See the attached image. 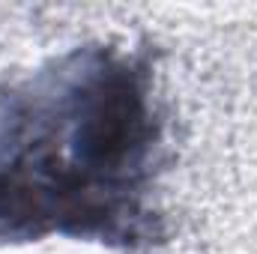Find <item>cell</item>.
I'll return each mask as SVG.
<instances>
[{
  "label": "cell",
  "mask_w": 257,
  "mask_h": 254,
  "mask_svg": "<svg viewBox=\"0 0 257 254\" xmlns=\"http://www.w3.org/2000/svg\"><path fill=\"white\" fill-rule=\"evenodd\" d=\"M165 105L147 51L87 42L0 78V245L165 236Z\"/></svg>",
  "instance_id": "6da1fadb"
}]
</instances>
